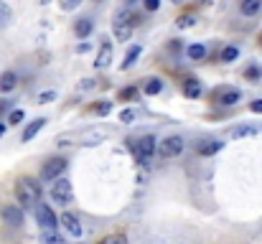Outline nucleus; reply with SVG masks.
<instances>
[{"mask_svg":"<svg viewBox=\"0 0 262 244\" xmlns=\"http://www.w3.org/2000/svg\"><path fill=\"white\" fill-rule=\"evenodd\" d=\"M110 109H112V102H97L89 107L92 115H110Z\"/></svg>","mask_w":262,"mask_h":244,"instance_id":"nucleus-23","label":"nucleus"},{"mask_svg":"<svg viewBox=\"0 0 262 244\" xmlns=\"http://www.w3.org/2000/svg\"><path fill=\"white\" fill-rule=\"evenodd\" d=\"M122 3H125V5H127V8H130V5H135V3H138V0H122Z\"/></svg>","mask_w":262,"mask_h":244,"instance_id":"nucleus-38","label":"nucleus"},{"mask_svg":"<svg viewBox=\"0 0 262 244\" xmlns=\"http://www.w3.org/2000/svg\"><path fill=\"white\" fill-rule=\"evenodd\" d=\"M161 89H163V81L156 79V77L143 84V92H145V94H150V97H153V94H161Z\"/></svg>","mask_w":262,"mask_h":244,"instance_id":"nucleus-20","label":"nucleus"},{"mask_svg":"<svg viewBox=\"0 0 262 244\" xmlns=\"http://www.w3.org/2000/svg\"><path fill=\"white\" fill-rule=\"evenodd\" d=\"M59 224L67 229V234H69V237H74V239H82V234H84V227L79 224V219H77L74 214L64 211V214L59 216Z\"/></svg>","mask_w":262,"mask_h":244,"instance_id":"nucleus-9","label":"nucleus"},{"mask_svg":"<svg viewBox=\"0 0 262 244\" xmlns=\"http://www.w3.org/2000/svg\"><path fill=\"white\" fill-rule=\"evenodd\" d=\"M250 109H252V112H257V115H262V99H255V102H250Z\"/></svg>","mask_w":262,"mask_h":244,"instance_id":"nucleus-34","label":"nucleus"},{"mask_svg":"<svg viewBox=\"0 0 262 244\" xmlns=\"http://www.w3.org/2000/svg\"><path fill=\"white\" fill-rule=\"evenodd\" d=\"M222 148H224L222 140H201L196 150H199V156H214V153H219Z\"/></svg>","mask_w":262,"mask_h":244,"instance_id":"nucleus-13","label":"nucleus"},{"mask_svg":"<svg viewBox=\"0 0 262 244\" xmlns=\"http://www.w3.org/2000/svg\"><path fill=\"white\" fill-rule=\"evenodd\" d=\"M67 158H61V156H56V158H49V161L43 163V168H41V181H46V183H54L56 178H61L64 175V170H67Z\"/></svg>","mask_w":262,"mask_h":244,"instance_id":"nucleus-3","label":"nucleus"},{"mask_svg":"<svg viewBox=\"0 0 262 244\" xmlns=\"http://www.w3.org/2000/svg\"><path fill=\"white\" fill-rule=\"evenodd\" d=\"M92 86H94V79H84L79 84V89H92Z\"/></svg>","mask_w":262,"mask_h":244,"instance_id":"nucleus-36","label":"nucleus"},{"mask_svg":"<svg viewBox=\"0 0 262 244\" xmlns=\"http://www.w3.org/2000/svg\"><path fill=\"white\" fill-rule=\"evenodd\" d=\"M130 148H133V153H135V161L140 163V165H148L150 158H153V153L158 150V140H156L153 135H145V138L135 140Z\"/></svg>","mask_w":262,"mask_h":244,"instance_id":"nucleus-2","label":"nucleus"},{"mask_svg":"<svg viewBox=\"0 0 262 244\" xmlns=\"http://www.w3.org/2000/svg\"><path fill=\"white\" fill-rule=\"evenodd\" d=\"M99 244H127L125 237H120V234H115V237H107V239H102Z\"/></svg>","mask_w":262,"mask_h":244,"instance_id":"nucleus-32","label":"nucleus"},{"mask_svg":"<svg viewBox=\"0 0 262 244\" xmlns=\"http://www.w3.org/2000/svg\"><path fill=\"white\" fill-rule=\"evenodd\" d=\"M143 5H145L148 13H156V10L161 8V0H143Z\"/></svg>","mask_w":262,"mask_h":244,"instance_id":"nucleus-31","label":"nucleus"},{"mask_svg":"<svg viewBox=\"0 0 262 244\" xmlns=\"http://www.w3.org/2000/svg\"><path fill=\"white\" fill-rule=\"evenodd\" d=\"M43 125H46V120H43V117H36L33 122H28V125H26V130H23V143L33 140V138L41 132V127H43Z\"/></svg>","mask_w":262,"mask_h":244,"instance_id":"nucleus-12","label":"nucleus"},{"mask_svg":"<svg viewBox=\"0 0 262 244\" xmlns=\"http://www.w3.org/2000/svg\"><path fill=\"white\" fill-rule=\"evenodd\" d=\"M15 84H18V77H15L13 72L0 74V92H13V89H15Z\"/></svg>","mask_w":262,"mask_h":244,"instance_id":"nucleus-19","label":"nucleus"},{"mask_svg":"<svg viewBox=\"0 0 262 244\" xmlns=\"http://www.w3.org/2000/svg\"><path fill=\"white\" fill-rule=\"evenodd\" d=\"M173 3H183V0H173Z\"/></svg>","mask_w":262,"mask_h":244,"instance_id":"nucleus-40","label":"nucleus"},{"mask_svg":"<svg viewBox=\"0 0 262 244\" xmlns=\"http://www.w3.org/2000/svg\"><path fill=\"white\" fill-rule=\"evenodd\" d=\"M193 23H196V15H191V13H183V15H178V20H176L178 28H191Z\"/></svg>","mask_w":262,"mask_h":244,"instance_id":"nucleus-25","label":"nucleus"},{"mask_svg":"<svg viewBox=\"0 0 262 244\" xmlns=\"http://www.w3.org/2000/svg\"><path fill=\"white\" fill-rule=\"evenodd\" d=\"M252 135H257V127H252V125H239V127L229 130V140H242V138H252Z\"/></svg>","mask_w":262,"mask_h":244,"instance_id":"nucleus-15","label":"nucleus"},{"mask_svg":"<svg viewBox=\"0 0 262 244\" xmlns=\"http://www.w3.org/2000/svg\"><path fill=\"white\" fill-rule=\"evenodd\" d=\"M43 3H49V0H43Z\"/></svg>","mask_w":262,"mask_h":244,"instance_id":"nucleus-41","label":"nucleus"},{"mask_svg":"<svg viewBox=\"0 0 262 244\" xmlns=\"http://www.w3.org/2000/svg\"><path fill=\"white\" fill-rule=\"evenodd\" d=\"M89 51V43H79V46H77V54H87Z\"/></svg>","mask_w":262,"mask_h":244,"instance_id":"nucleus-37","label":"nucleus"},{"mask_svg":"<svg viewBox=\"0 0 262 244\" xmlns=\"http://www.w3.org/2000/svg\"><path fill=\"white\" fill-rule=\"evenodd\" d=\"M33 209H36V219H38L41 229H56V227H59V216L51 211V206H46V204H36Z\"/></svg>","mask_w":262,"mask_h":244,"instance_id":"nucleus-7","label":"nucleus"},{"mask_svg":"<svg viewBox=\"0 0 262 244\" xmlns=\"http://www.w3.org/2000/svg\"><path fill=\"white\" fill-rule=\"evenodd\" d=\"M245 77H247V79H260V69H257V66H250V69L245 72Z\"/></svg>","mask_w":262,"mask_h":244,"instance_id":"nucleus-33","label":"nucleus"},{"mask_svg":"<svg viewBox=\"0 0 262 244\" xmlns=\"http://www.w3.org/2000/svg\"><path fill=\"white\" fill-rule=\"evenodd\" d=\"M211 99H214L216 104L232 107V104H237V102L242 99V92H239V89H234V86H222V89H216V92L211 94Z\"/></svg>","mask_w":262,"mask_h":244,"instance_id":"nucleus-6","label":"nucleus"},{"mask_svg":"<svg viewBox=\"0 0 262 244\" xmlns=\"http://www.w3.org/2000/svg\"><path fill=\"white\" fill-rule=\"evenodd\" d=\"M133 120H135V109H122V112H120V122L130 125Z\"/></svg>","mask_w":262,"mask_h":244,"instance_id":"nucleus-29","label":"nucleus"},{"mask_svg":"<svg viewBox=\"0 0 262 244\" xmlns=\"http://www.w3.org/2000/svg\"><path fill=\"white\" fill-rule=\"evenodd\" d=\"M237 56H239V49H237V46H224V49H222V56H219V59H222L224 64H229V61H234Z\"/></svg>","mask_w":262,"mask_h":244,"instance_id":"nucleus-21","label":"nucleus"},{"mask_svg":"<svg viewBox=\"0 0 262 244\" xmlns=\"http://www.w3.org/2000/svg\"><path fill=\"white\" fill-rule=\"evenodd\" d=\"M92 31H94V23H92L89 18H79V20L74 23V36H77V38H82V41L89 38V33H92Z\"/></svg>","mask_w":262,"mask_h":244,"instance_id":"nucleus-14","label":"nucleus"},{"mask_svg":"<svg viewBox=\"0 0 262 244\" xmlns=\"http://www.w3.org/2000/svg\"><path fill=\"white\" fill-rule=\"evenodd\" d=\"M8 109H10V102H8V99H0V115L8 112Z\"/></svg>","mask_w":262,"mask_h":244,"instance_id":"nucleus-35","label":"nucleus"},{"mask_svg":"<svg viewBox=\"0 0 262 244\" xmlns=\"http://www.w3.org/2000/svg\"><path fill=\"white\" fill-rule=\"evenodd\" d=\"M183 92H186V97H191V99L201 97V86H199V81L196 79H188V84L183 86Z\"/></svg>","mask_w":262,"mask_h":244,"instance_id":"nucleus-22","label":"nucleus"},{"mask_svg":"<svg viewBox=\"0 0 262 244\" xmlns=\"http://www.w3.org/2000/svg\"><path fill=\"white\" fill-rule=\"evenodd\" d=\"M23 117H26L23 109H10V115H8V125H18V122H23Z\"/></svg>","mask_w":262,"mask_h":244,"instance_id":"nucleus-26","label":"nucleus"},{"mask_svg":"<svg viewBox=\"0 0 262 244\" xmlns=\"http://www.w3.org/2000/svg\"><path fill=\"white\" fill-rule=\"evenodd\" d=\"M183 148H186V143H183V138H178V135H171V138H163L161 143H158V153H161V158H176V156H181L183 153Z\"/></svg>","mask_w":262,"mask_h":244,"instance_id":"nucleus-4","label":"nucleus"},{"mask_svg":"<svg viewBox=\"0 0 262 244\" xmlns=\"http://www.w3.org/2000/svg\"><path fill=\"white\" fill-rule=\"evenodd\" d=\"M51 99H56V92H54V89H49V92H41V94H38V104H46V102H51Z\"/></svg>","mask_w":262,"mask_h":244,"instance_id":"nucleus-28","label":"nucleus"},{"mask_svg":"<svg viewBox=\"0 0 262 244\" xmlns=\"http://www.w3.org/2000/svg\"><path fill=\"white\" fill-rule=\"evenodd\" d=\"M3 132H5V125H3V122H0V135H3Z\"/></svg>","mask_w":262,"mask_h":244,"instance_id":"nucleus-39","label":"nucleus"},{"mask_svg":"<svg viewBox=\"0 0 262 244\" xmlns=\"http://www.w3.org/2000/svg\"><path fill=\"white\" fill-rule=\"evenodd\" d=\"M239 13L245 18H255L262 13V0H242L239 3Z\"/></svg>","mask_w":262,"mask_h":244,"instance_id":"nucleus-11","label":"nucleus"},{"mask_svg":"<svg viewBox=\"0 0 262 244\" xmlns=\"http://www.w3.org/2000/svg\"><path fill=\"white\" fill-rule=\"evenodd\" d=\"M186 56H188L191 61H201V59H206V46H204V43H191V46L186 49Z\"/></svg>","mask_w":262,"mask_h":244,"instance_id":"nucleus-16","label":"nucleus"},{"mask_svg":"<svg viewBox=\"0 0 262 244\" xmlns=\"http://www.w3.org/2000/svg\"><path fill=\"white\" fill-rule=\"evenodd\" d=\"M13 193H15V198H18L20 206L31 209V206H36L38 198H41V183H38L36 178H18Z\"/></svg>","mask_w":262,"mask_h":244,"instance_id":"nucleus-1","label":"nucleus"},{"mask_svg":"<svg viewBox=\"0 0 262 244\" xmlns=\"http://www.w3.org/2000/svg\"><path fill=\"white\" fill-rule=\"evenodd\" d=\"M41 244H67V242H64V237L56 229H43L41 232Z\"/></svg>","mask_w":262,"mask_h":244,"instance_id":"nucleus-18","label":"nucleus"},{"mask_svg":"<svg viewBox=\"0 0 262 244\" xmlns=\"http://www.w3.org/2000/svg\"><path fill=\"white\" fill-rule=\"evenodd\" d=\"M140 54H143V49H140V46H130V49H127V54H125V61H122V69L127 72V69H130V66H133V64H135V61L140 59Z\"/></svg>","mask_w":262,"mask_h":244,"instance_id":"nucleus-17","label":"nucleus"},{"mask_svg":"<svg viewBox=\"0 0 262 244\" xmlns=\"http://www.w3.org/2000/svg\"><path fill=\"white\" fill-rule=\"evenodd\" d=\"M13 18V10L5 0H0V26H8V20Z\"/></svg>","mask_w":262,"mask_h":244,"instance_id":"nucleus-24","label":"nucleus"},{"mask_svg":"<svg viewBox=\"0 0 262 244\" xmlns=\"http://www.w3.org/2000/svg\"><path fill=\"white\" fill-rule=\"evenodd\" d=\"M0 219H3V221H5L8 227H13V229L23 227V211H20V206L5 204V206L0 209Z\"/></svg>","mask_w":262,"mask_h":244,"instance_id":"nucleus-8","label":"nucleus"},{"mask_svg":"<svg viewBox=\"0 0 262 244\" xmlns=\"http://www.w3.org/2000/svg\"><path fill=\"white\" fill-rule=\"evenodd\" d=\"M51 198L56 201V204H72V198H74V191H72V183L67 181V178H56L54 181V186H51Z\"/></svg>","mask_w":262,"mask_h":244,"instance_id":"nucleus-5","label":"nucleus"},{"mask_svg":"<svg viewBox=\"0 0 262 244\" xmlns=\"http://www.w3.org/2000/svg\"><path fill=\"white\" fill-rule=\"evenodd\" d=\"M84 0H61L59 5H61V10H74V8H79Z\"/></svg>","mask_w":262,"mask_h":244,"instance_id":"nucleus-30","label":"nucleus"},{"mask_svg":"<svg viewBox=\"0 0 262 244\" xmlns=\"http://www.w3.org/2000/svg\"><path fill=\"white\" fill-rule=\"evenodd\" d=\"M135 94H138L135 86H125V89H120V99H135Z\"/></svg>","mask_w":262,"mask_h":244,"instance_id":"nucleus-27","label":"nucleus"},{"mask_svg":"<svg viewBox=\"0 0 262 244\" xmlns=\"http://www.w3.org/2000/svg\"><path fill=\"white\" fill-rule=\"evenodd\" d=\"M110 61H112V43H110V41H104V43L99 46V54H97L94 66H97V69H107V66H110Z\"/></svg>","mask_w":262,"mask_h":244,"instance_id":"nucleus-10","label":"nucleus"}]
</instances>
